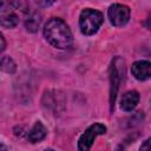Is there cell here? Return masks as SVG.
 <instances>
[{
    "instance_id": "cell-1",
    "label": "cell",
    "mask_w": 151,
    "mask_h": 151,
    "mask_svg": "<svg viewBox=\"0 0 151 151\" xmlns=\"http://www.w3.org/2000/svg\"><path fill=\"white\" fill-rule=\"evenodd\" d=\"M44 35L46 40L57 48H68L73 42L71 29L60 18H52L46 22Z\"/></svg>"
},
{
    "instance_id": "cell-2",
    "label": "cell",
    "mask_w": 151,
    "mask_h": 151,
    "mask_svg": "<svg viewBox=\"0 0 151 151\" xmlns=\"http://www.w3.org/2000/svg\"><path fill=\"white\" fill-rule=\"evenodd\" d=\"M103 21H104L103 14L99 11L92 8H85L84 11H81L79 17L80 31L85 35H92L98 31Z\"/></svg>"
},
{
    "instance_id": "cell-3",
    "label": "cell",
    "mask_w": 151,
    "mask_h": 151,
    "mask_svg": "<svg viewBox=\"0 0 151 151\" xmlns=\"http://www.w3.org/2000/svg\"><path fill=\"white\" fill-rule=\"evenodd\" d=\"M123 74H124V60L120 57H116L112 60V64L110 67V84H111V86H110V104H111V109L114 105L117 92H118Z\"/></svg>"
},
{
    "instance_id": "cell-4",
    "label": "cell",
    "mask_w": 151,
    "mask_h": 151,
    "mask_svg": "<svg viewBox=\"0 0 151 151\" xmlns=\"http://www.w3.org/2000/svg\"><path fill=\"white\" fill-rule=\"evenodd\" d=\"M106 132V127L103 124L96 123L91 125L79 138L78 140V150L79 151H90L94 139L97 136L104 134Z\"/></svg>"
},
{
    "instance_id": "cell-5",
    "label": "cell",
    "mask_w": 151,
    "mask_h": 151,
    "mask_svg": "<svg viewBox=\"0 0 151 151\" xmlns=\"http://www.w3.org/2000/svg\"><path fill=\"white\" fill-rule=\"evenodd\" d=\"M8 8L4 5V2L0 4V21L1 26L6 28H13L19 24V17L14 13V9L20 6L18 2H7Z\"/></svg>"
},
{
    "instance_id": "cell-6",
    "label": "cell",
    "mask_w": 151,
    "mask_h": 151,
    "mask_svg": "<svg viewBox=\"0 0 151 151\" xmlns=\"http://www.w3.org/2000/svg\"><path fill=\"white\" fill-rule=\"evenodd\" d=\"M109 19L114 26H124L130 19V8L122 4H113L109 8Z\"/></svg>"
},
{
    "instance_id": "cell-7",
    "label": "cell",
    "mask_w": 151,
    "mask_h": 151,
    "mask_svg": "<svg viewBox=\"0 0 151 151\" xmlns=\"http://www.w3.org/2000/svg\"><path fill=\"white\" fill-rule=\"evenodd\" d=\"M131 72L138 80H146L151 78V63L147 60H139L132 64Z\"/></svg>"
},
{
    "instance_id": "cell-8",
    "label": "cell",
    "mask_w": 151,
    "mask_h": 151,
    "mask_svg": "<svg viewBox=\"0 0 151 151\" xmlns=\"http://www.w3.org/2000/svg\"><path fill=\"white\" fill-rule=\"evenodd\" d=\"M139 101V94L137 91H129L125 94H123L120 100V107L123 111L130 112L132 111Z\"/></svg>"
},
{
    "instance_id": "cell-9",
    "label": "cell",
    "mask_w": 151,
    "mask_h": 151,
    "mask_svg": "<svg viewBox=\"0 0 151 151\" xmlns=\"http://www.w3.org/2000/svg\"><path fill=\"white\" fill-rule=\"evenodd\" d=\"M46 133H47L46 127L40 122H37L27 133V139L31 143H38L46 137Z\"/></svg>"
},
{
    "instance_id": "cell-10",
    "label": "cell",
    "mask_w": 151,
    "mask_h": 151,
    "mask_svg": "<svg viewBox=\"0 0 151 151\" xmlns=\"http://www.w3.org/2000/svg\"><path fill=\"white\" fill-rule=\"evenodd\" d=\"M40 15H38L37 13H33L31 14L27 19H26V22H25V26H26V29L29 31V32H37L38 28H39V25H40Z\"/></svg>"
},
{
    "instance_id": "cell-11",
    "label": "cell",
    "mask_w": 151,
    "mask_h": 151,
    "mask_svg": "<svg viewBox=\"0 0 151 151\" xmlns=\"http://www.w3.org/2000/svg\"><path fill=\"white\" fill-rule=\"evenodd\" d=\"M1 68L7 73H13L15 71V63L9 57H2L1 59Z\"/></svg>"
},
{
    "instance_id": "cell-12",
    "label": "cell",
    "mask_w": 151,
    "mask_h": 151,
    "mask_svg": "<svg viewBox=\"0 0 151 151\" xmlns=\"http://www.w3.org/2000/svg\"><path fill=\"white\" fill-rule=\"evenodd\" d=\"M139 151H151V138L146 139V140L142 144Z\"/></svg>"
},
{
    "instance_id": "cell-13",
    "label": "cell",
    "mask_w": 151,
    "mask_h": 151,
    "mask_svg": "<svg viewBox=\"0 0 151 151\" xmlns=\"http://www.w3.org/2000/svg\"><path fill=\"white\" fill-rule=\"evenodd\" d=\"M0 40H1V52L5 50V46H6V42H5V38L4 35H0Z\"/></svg>"
},
{
    "instance_id": "cell-14",
    "label": "cell",
    "mask_w": 151,
    "mask_h": 151,
    "mask_svg": "<svg viewBox=\"0 0 151 151\" xmlns=\"http://www.w3.org/2000/svg\"><path fill=\"white\" fill-rule=\"evenodd\" d=\"M145 25H146V27L149 28V29H151V17L146 20V22H145Z\"/></svg>"
},
{
    "instance_id": "cell-15",
    "label": "cell",
    "mask_w": 151,
    "mask_h": 151,
    "mask_svg": "<svg viewBox=\"0 0 151 151\" xmlns=\"http://www.w3.org/2000/svg\"><path fill=\"white\" fill-rule=\"evenodd\" d=\"M1 151H6V147H5V145H1Z\"/></svg>"
},
{
    "instance_id": "cell-16",
    "label": "cell",
    "mask_w": 151,
    "mask_h": 151,
    "mask_svg": "<svg viewBox=\"0 0 151 151\" xmlns=\"http://www.w3.org/2000/svg\"><path fill=\"white\" fill-rule=\"evenodd\" d=\"M45 151H53L52 149H47V150H45Z\"/></svg>"
}]
</instances>
